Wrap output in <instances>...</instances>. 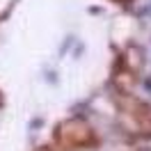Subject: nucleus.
Returning a JSON list of instances; mask_svg holds the SVG:
<instances>
[{"instance_id": "1", "label": "nucleus", "mask_w": 151, "mask_h": 151, "mask_svg": "<svg viewBox=\"0 0 151 151\" xmlns=\"http://www.w3.org/2000/svg\"><path fill=\"white\" fill-rule=\"evenodd\" d=\"M57 142H62L64 147H71V149H85L96 142V135L92 126L85 124L83 119H69L62 126H57Z\"/></svg>"}, {"instance_id": "2", "label": "nucleus", "mask_w": 151, "mask_h": 151, "mask_svg": "<svg viewBox=\"0 0 151 151\" xmlns=\"http://www.w3.org/2000/svg\"><path fill=\"white\" fill-rule=\"evenodd\" d=\"M39 151H50V149H39Z\"/></svg>"}]
</instances>
